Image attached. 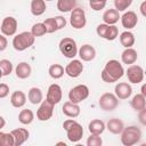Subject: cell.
Returning a JSON list of instances; mask_svg holds the SVG:
<instances>
[{
	"instance_id": "6da1fadb",
	"label": "cell",
	"mask_w": 146,
	"mask_h": 146,
	"mask_svg": "<svg viewBox=\"0 0 146 146\" xmlns=\"http://www.w3.org/2000/svg\"><path fill=\"white\" fill-rule=\"evenodd\" d=\"M124 74V68L122 64L116 59H111L105 64L102 71V80L107 83H114L121 79Z\"/></svg>"
},
{
	"instance_id": "7a4b0ae2",
	"label": "cell",
	"mask_w": 146,
	"mask_h": 146,
	"mask_svg": "<svg viewBox=\"0 0 146 146\" xmlns=\"http://www.w3.org/2000/svg\"><path fill=\"white\" fill-rule=\"evenodd\" d=\"M141 139V130L136 125H129L121 132V143L123 146H132Z\"/></svg>"
},
{
	"instance_id": "3957f363",
	"label": "cell",
	"mask_w": 146,
	"mask_h": 146,
	"mask_svg": "<svg viewBox=\"0 0 146 146\" xmlns=\"http://www.w3.org/2000/svg\"><path fill=\"white\" fill-rule=\"evenodd\" d=\"M35 40V36L32 34V32L24 31L22 33H18L13 39V47L17 51H24L31 46H33Z\"/></svg>"
},
{
	"instance_id": "277c9868",
	"label": "cell",
	"mask_w": 146,
	"mask_h": 146,
	"mask_svg": "<svg viewBox=\"0 0 146 146\" xmlns=\"http://www.w3.org/2000/svg\"><path fill=\"white\" fill-rule=\"evenodd\" d=\"M58 47H59V51L62 52V55H64L66 58L73 59L79 52V49H78L75 40L72 39V38H68V36L63 38L59 41Z\"/></svg>"
},
{
	"instance_id": "5b68a950",
	"label": "cell",
	"mask_w": 146,
	"mask_h": 146,
	"mask_svg": "<svg viewBox=\"0 0 146 146\" xmlns=\"http://www.w3.org/2000/svg\"><path fill=\"white\" fill-rule=\"evenodd\" d=\"M89 88L86 84H78L73 87L68 92V100L75 104H80L89 97Z\"/></svg>"
},
{
	"instance_id": "8992f818",
	"label": "cell",
	"mask_w": 146,
	"mask_h": 146,
	"mask_svg": "<svg viewBox=\"0 0 146 146\" xmlns=\"http://www.w3.org/2000/svg\"><path fill=\"white\" fill-rule=\"evenodd\" d=\"M98 105L103 111H114L119 106V98L115 94L105 92L99 97Z\"/></svg>"
},
{
	"instance_id": "52a82bcc",
	"label": "cell",
	"mask_w": 146,
	"mask_h": 146,
	"mask_svg": "<svg viewBox=\"0 0 146 146\" xmlns=\"http://www.w3.org/2000/svg\"><path fill=\"white\" fill-rule=\"evenodd\" d=\"M70 24L73 29L80 30L83 29L87 24V18H86V13L82 8L75 7L72 11H71V16H70Z\"/></svg>"
},
{
	"instance_id": "ba28073f",
	"label": "cell",
	"mask_w": 146,
	"mask_h": 146,
	"mask_svg": "<svg viewBox=\"0 0 146 146\" xmlns=\"http://www.w3.org/2000/svg\"><path fill=\"white\" fill-rule=\"evenodd\" d=\"M54 104L50 103L49 100H42V103L40 104L38 111H36V119L39 121H48L49 119H51L52 113H54Z\"/></svg>"
},
{
	"instance_id": "9c48e42d",
	"label": "cell",
	"mask_w": 146,
	"mask_h": 146,
	"mask_svg": "<svg viewBox=\"0 0 146 146\" xmlns=\"http://www.w3.org/2000/svg\"><path fill=\"white\" fill-rule=\"evenodd\" d=\"M17 21L15 17L13 16H7L2 19L1 22V33L3 35H8V36H13L15 35L16 31H17Z\"/></svg>"
},
{
	"instance_id": "30bf717a",
	"label": "cell",
	"mask_w": 146,
	"mask_h": 146,
	"mask_svg": "<svg viewBox=\"0 0 146 146\" xmlns=\"http://www.w3.org/2000/svg\"><path fill=\"white\" fill-rule=\"evenodd\" d=\"M125 74H127V76H128L129 82L135 83V84L140 83V82L144 80V70H143V67L139 66V65H135V64L130 65V66L127 68Z\"/></svg>"
},
{
	"instance_id": "8fae6325",
	"label": "cell",
	"mask_w": 146,
	"mask_h": 146,
	"mask_svg": "<svg viewBox=\"0 0 146 146\" xmlns=\"http://www.w3.org/2000/svg\"><path fill=\"white\" fill-rule=\"evenodd\" d=\"M83 72V64L79 59H72L66 66H65V74H67L70 78H78Z\"/></svg>"
},
{
	"instance_id": "7c38bea8",
	"label": "cell",
	"mask_w": 146,
	"mask_h": 146,
	"mask_svg": "<svg viewBox=\"0 0 146 146\" xmlns=\"http://www.w3.org/2000/svg\"><path fill=\"white\" fill-rule=\"evenodd\" d=\"M66 133H67V139L71 141V143H78L82 139V136H83V128L82 125L79 123V122H74L67 130H66Z\"/></svg>"
},
{
	"instance_id": "4fadbf2b",
	"label": "cell",
	"mask_w": 146,
	"mask_h": 146,
	"mask_svg": "<svg viewBox=\"0 0 146 146\" xmlns=\"http://www.w3.org/2000/svg\"><path fill=\"white\" fill-rule=\"evenodd\" d=\"M63 97V92H62V88L59 84L57 83H52L49 86L48 91H47V100H49L50 103H52L54 105L58 104L62 100Z\"/></svg>"
},
{
	"instance_id": "5bb4252c",
	"label": "cell",
	"mask_w": 146,
	"mask_h": 146,
	"mask_svg": "<svg viewBox=\"0 0 146 146\" xmlns=\"http://www.w3.org/2000/svg\"><path fill=\"white\" fill-rule=\"evenodd\" d=\"M137 23H138V17L135 11L129 10V11H125L121 16V24L127 30H131V29L136 27Z\"/></svg>"
},
{
	"instance_id": "9a60e30c",
	"label": "cell",
	"mask_w": 146,
	"mask_h": 146,
	"mask_svg": "<svg viewBox=\"0 0 146 146\" xmlns=\"http://www.w3.org/2000/svg\"><path fill=\"white\" fill-rule=\"evenodd\" d=\"M114 91L119 99H128L132 94V88L127 82H119L115 86Z\"/></svg>"
},
{
	"instance_id": "2e32d148",
	"label": "cell",
	"mask_w": 146,
	"mask_h": 146,
	"mask_svg": "<svg viewBox=\"0 0 146 146\" xmlns=\"http://www.w3.org/2000/svg\"><path fill=\"white\" fill-rule=\"evenodd\" d=\"M78 55L83 62H90L96 57V49L91 44H83L80 47Z\"/></svg>"
},
{
	"instance_id": "e0dca14e",
	"label": "cell",
	"mask_w": 146,
	"mask_h": 146,
	"mask_svg": "<svg viewBox=\"0 0 146 146\" xmlns=\"http://www.w3.org/2000/svg\"><path fill=\"white\" fill-rule=\"evenodd\" d=\"M62 111L63 113L67 116V117H78L80 115V112H81V108L79 106V104H75V103H72V102H66L64 103L63 107H62Z\"/></svg>"
},
{
	"instance_id": "ac0fdd59",
	"label": "cell",
	"mask_w": 146,
	"mask_h": 146,
	"mask_svg": "<svg viewBox=\"0 0 146 146\" xmlns=\"http://www.w3.org/2000/svg\"><path fill=\"white\" fill-rule=\"evenodd\" d=\"M11 135L14 136V139H15V146H21L23 145L30 137V132L27 129L25 128H17V129H14L10 131Z\"/></svg>"
},
{
	"instance_id": "d6986e66",
	"label": "cell",
	"mask_w": 146,
	"mask_h": 146,
	"mask_svg": "<svg viewBox=\"0 0 146 146\" xmlns=\"http://www.w3.org/2000/svg\"><path fill=\"white\" fill-rule=\"evenodd\" d=\"M106 129L113 133V135H119L123 131L124 129V123L122 120L120 119H116V117H113V119H110L108 122L106 123Z\"/></svg>"
},
{
	"instance_id": "ffe728a7",
	"label": "cell",
	"mask_w": 146,
	"mask_h": 146,
	"mask_svg": "<svg viewBox=\"0 0 146 146\" xmlns=\"http://www.w3.org/2000/svg\"><path fill=\"white\" fill-rule=\"evenodd\" d=\"M137 58H138V54L132 47L131 48H125L121 54V60H122L123 64H127V65L135 64Z\"/></svg>"
},
{
	"instance_id": "44dd1931",
	"label": "cell",
	"mask_w": 146,
	"mask_h": 146,
	"mask_svg": "<svg viewBox=\"0 0 146 146\" xmlns=\"http://www.w3.org/2000/svg\"><path fill=\"white\" fill-rule=\"evenodd\" d=\"M15 73L18 79H27L32 73L31 65L26 62H21L19 64H17L15 68Z\"/></svg>"
},
{
	"instance_id": "7402d4cb",
	"label": "cell",
	"mask_w": 146,
	"mask_h": 146,
	"mask_svg": "<svg viewBox=\"0 0 146 146\" xmlns=\"http://www.w3.org/2000/svg\"><path fill=\"white\" fill-rule=\"evenodd\" d=\"M26 103V96L22 90H16L11 94L10 96V104L16 107V108H21L25 105Z\"/></svg>"
},
{
	"instance_id": "603a6c76",
	"label": "cell",
	"mask_w": 146,
	"mask_h": 146,
	"mask_svg": "<svg viewBox=\"0 0 146 146\" xmlns=\"http://www.w3.org/2000/svg\"><path fill=\"white\" fill-rule=\"evenodd\" d=\"M106 129V125L105 123L102 121V120H98V119H95V120H91L88 124V130L90 133L92 135H102L104 132V130Z\"/></svg>"
},
{
	"instance_id": "cb8c5ba5",
	"label": "cell",
	"mask_w": 146,
	"mask_h": 146,
	"mask_svg": "<svg viewBox=\"0 0 146 146\" xmlns=\"http://www.w3.org/2000/svg\"><path fill=\"white\" fill-rule=\"evenodd\" d=\"M119 19H121V16L116 9H107L103 14V21L108 25H114L119 22Z\"/></svg>"
},
{
	"instance_id": "d4e9b609",
	"label": "cell",
	"mask_w": 146,
	"mask_h": 146,
	"mask_svg": "<svg viewBox=\"0 0 146 146\" xmlns=\"http://www.w3.org/2000/svg\"><path fill=\"white\" fill-rule=\"evenodd\" d=\"M27 98L30 100L31 104L33 105H36V104H40L42 103V99H43V95H42V91L40 88H36V87H33L29 90V94H27Z\"/></svg>"
},
{
	"instance_id": "484cf974",
	"label": "cell",
	"mask_w": 146,
	"mask_h": 146,
	"mask_svg": "<svg viewBox=\"0 0 146 146\" xmlns=\"http://www.w3.org/2000/svg\"><path fill=\"white\" fill-rule=\"evenodd\" d=\"M47 9L44 0H32L31 1V13L34 16H41Z\"/></svg>"
},
{
	"instance_id": "4316f807",
	"label": "cell",
	"mask_w": 146,
	"mask_h": 146,
	"mask_svg": "<svg viewBox=\"0 0 146 146\" xmlns=\"http://www.w3.org/2000/svg\"><path fill=\"white\" fill-rule=\"evenodd\" d=\"M130 105L135 111L139 112V111H141L143 108L146 107V97L141 94H137L130 100Z\"/></svg>"
},
{
	"instance_id": "83f0119b",
	"label": "cell",
	"mask_w": 146,
	"mask_h": 146,
	"mask_svg": "<svg viewBox=\"0 0 146 146\" xmlns=\"http://www.w3.org/2000/svg\"><path fill=\"white\" fill-rule=\"evenodd\" d=\"M120 43L124 47V48H131L135 44V35L132 32L124 31L120 34Z\"/></svg>"
},
{
	"instance_id": "f1b7e54d",
	"label": "cell",
	"mask_w": 146,
	"mask_h": 146,
	"mask_svg": "<svg viewBox=\"0 0 146 146\" xmlns=\"http://www.w3.org/2000/svg\"><path fill=\"white\" fill-rule=\"evenodd\" d=\"M76 7V0H57V9L60 13L72 11Z\"/></svg>"
},
{
	"instance_id": "f546056e",
	"label": "cell",
	"mask_w": 146,
	"mask_h": 146,
	"mask_svg": "<svg viewBox=\"0 0 146 146\" xmlns=\"http://www.w3.org/2000/svg\"><path fill=\"white\" fill-rule=\"evenodd\" d=\"M34 120V113L29 110V108H25V110H22L18 114V121L22 123V124H31Z\"/></svg>"
},
{
	"instance_id": "4dcf8cb0",
	"label": "cell",
	"mask_w": 146,
	"mask_h": 146,
	"mask_svg": "<svg viewBox=\"0 0 146 146\" xmlns=\"http://www.w3.org/2000/svg\"><path fill=\"white\" fill-rule=\"evenodd\" d=\"M48 73H49V75H50L52 79L57 80V79H60V78L64 75L65 68H64L60 64H52V65H50V67H49V70H48Z\"/></svg>"
},
{
	"instance_id": "1f68e13d",
	"label": "cell",
	"mask_w": 146,
	"mask_h": 146,
	"mask_svg": "<svg viewBox=\"0 0 146 146\" xmlns=\"http://www.w3.org/2000/svg\"><path fill=\"white\" fill-rule=\"evenodd\" d=\"M0 145L1 146H15V139L11 132H0Z\"/></svg>"
},
{
	"instance_id": "d6a6232c",
	"label": "cell",
	"mask_w": 146,
	"mask_h": 146,
	"mask_svg": "<svg viewBox=\"0 0 146 146\" xmlns=\"http://www.w3.org/2000/svg\"><path fill=\"white\" fill-rule=\"evenodd\" d=\"M31 32H32V34H33L35 38H36V36H42V35H44L46 33H48L44 23H35V24L32 26Z\"/></svg>"
},
{
	"instance_id": "836d02e7",
	"label": "cell",
	"mask_w": 146,
	"mask_h": 146,
	"mask_svg": "<svg viewBox=\"0 0 146 146\" xmlns=\"http://www.w3.org/2000/svg\"><path fill=\"white\" fill-rule=\"evenodd\" d=\"M0 70H1V76H7L13 72V64L8 59H1L0 60Z\"/></svg>"
},
{
	"instance_id": "e575fe53",
	"label": "cell",
	"mask_w": 146,
	"mask_h": 146,
	"mask_svg": "<svg viewBox=\"0 0 146 146\" xmlns=\"http://www.w3.org/2000/svg\"><path fill=\"white\" fill-rule=\"evenodd\" d=\"M43 23H44V25H46V27H47V32H48V33H54V32L58 31V25H57L56 17L47 18Z\"/></svg>"
},
{
	"instance_id": "d590c367",
	"label": "cell",
	"mask_w": 146,
	"mask_h": 146,
	"mask_svg": "<svg viewBox=\"0 0 146 146\" xmlns=\"http://www.w3.org/2000/svg\"><path fill=\"white\" fill-rule=\"evenodd\" d=\"M132 3V0H114V7L117 11H124Z\"/></svg>"
},
{
	"instance_id": "8d00e7d4",
	"label": "cell",
	"mask_w": 146,
	"mask_h": 146,
	"mask_svg": "<svg viewBox=\"0 0 146 146\" xmlns=\"http://www.w3.org/2000/svg\"><path fill=\"white\" fill-rule=\"evenodd\" d=\"M119 35V30L115 25H110L108 29H107V32H106V35H105V39L108 40V41H113L117 38Z\"/></svg>"
},
{
	"instance_id": "74e56055",
	"label": "cell",
	"mask_w": 146,
	"mask_h": 146,
	"mask_svg": "<svg viewBox=\"0 0 146 146\" xmlns=\"http://www.w3.org/2000/svg\"><path fill=\"white\" fill-rule=\"evenodd\" d=\"M88 1H89V6L95 11L104 9L106 6V2H107V0H88Z\"/></svg>"
},
{
	"instance_id": "f35d334b",
	"label": "cell",
	"mask_w": 146,
	"mask_h": 146,
	"mask_svg": "<svg viewBox=\"0 0 146 146\" xmlns=\"http://www.w3.org/2000/svg\"><path fill=\"white\" fill-rule=\"evenodd\" d=\"M102 144H103V139H102V137H99V135L90 133V136L87 139L88 146H102Z\"/></svg>"
},
{
	"instance_id": "ab89813d",
	"label": "cell",
	"mask_w": 146,
	"mask_h": 146,
	"mask_svg": "<svg viewBox=\"0 0 146 146\" xmlns=\"http://www.w3.org/2000/svg\"><path fill=\"white\" fill-rule=\"evenodd\" d=\"M108 26H110V25L106 24V23L99 24V25L97 26V29H96V33H97V35L100 36V38H103V39H105V35H106V32H107Z\"/></svg>"
},
{
	"instance_id": "60d3db41",
	"label": "cell",
	"mask_w": 146,
	"mask_h": 146,
	"mask_svg": "<svg viewBox=\"0 0 146 146\" xmlns=\"http://www.w3.org/2000/svg\"><path fill=\"white\" fill-rule=\"evenodd\" d=\"M9 94V87L6 83L0 84V98H6Z\"/></svg>"
},
{
	"instance_id": "b9f144b4",
	"label": "cell",
	"mask_w": 146,
	"mask_h": 146,
	"mask_svg": "<svg viewBox=\"0 0 146 146\" xmlns=\"http://www.w3.org/2000/svg\"><path fill=\"white\" fill-rule=\"evenodd\" d=\"M138 120L143 125H146V107L143 108L141 111H139L138 113Z\"/></svg>"
},
{
	"instance_id": "7bdbcfd3",
	"label": "cell",
	"mask_w": 146,
	"mask_h": 146,
	"mask_svg": "<svg viewBox=\"0 0 146 146\" xmlns=\"http://www.w3.org/2000/svg\"><path fill=\"white\" fill-rule=\"evenodd\" d=\"M56 21H57L58 30H62L63 27H65V25H66V19H65L63 16H56Z\"/></svg>"
},
{
	"instance_id": "ee69618b",
	"label": "cell",
	"mask_w": 146,
	"mask_h": 146,
	"mask_svg": "<svg viewBox=\"0 0 146 146\" xmlns=\"http://www.w3.org/2000/svg\"><path fill=\"white\" fill-rule=\"evenodd\" d=\"M7 44H8V41L6 39V35H0V51H3L6 48H7Z\"/></svg>"
},
{
	"instance_id": "f6af8a7d",
	"label": "cell",
	"mask_w": 146,
	"mask_h": 146,
	"mask_svg": "<svg viewBox=\"0 0 146 146\" xmlns=\"http://www.w3.org/2000/svg\"><path fill=\"white\" fill-rule=\"evenodd\" d=\"M74 122H75V120H74L73 117H72V119H67V120H65V121H64V123H63V128H64L65 130H67V129H68V128L74 123Z\"/></svg>"
},
{
	"instance_id": "bcb514c9",
	"label": "cell",
	"mask_w": 146,
	"mask_h": 146,
	"mask_svg": "<svg viewBox=\"0 0 146 146\" xmlns=\"http://www.w3.org/2000/svg\"><path fill=\"white\" fill-rule=\"evenodd\" d=\"M139 10H140V14H141L144 17H146V0H145V1H143V2L140 3Z\"/></svg>"
},
{
	"instance_id": "7dc6e473",
	"label": "cell",
	"mask_w": 146,
	"mask_h": 146,
	"mask_svg": "<svg viewBox=\"0 0 146 146\" xmlns=\"http://www.w3.org/2000/svg\"><path fill=\"white\" fill-rule=\"evenodd\" d=\"M140 94L146 97V83H144V84L141 86V88H140Z\"/></svg>"
},
{
	"instance_id": "c3c4849f",
	"label": "cell",
	"mask_w": 146,
	"mask_h": 146,
	"mask_svg": "<svg viewBox=\"0 0 146 146\" xmlns=\"http://www.w3.org/2000/svg\"><path fill=\"white\" fill-rule=\"evenodd\" d=\"M0 121H1V124H0V129H2L5 127V119L3 116H0Z\"/></svg>"
},
{
	"instance_id": "681fc988",
	"label": "cell",
	"mask_w": 146,
	"mask_h": 146,
	"mask_svg": "<svg viewBox=\"0 0 146 146\" xmlns=\"http://www.w3.org/2000/svg\"><path fill=\"white\" fill-rule=\"evenodd\" d=\"M44 1H52V0H44Z\"/></svg>"
}]
</instances>
